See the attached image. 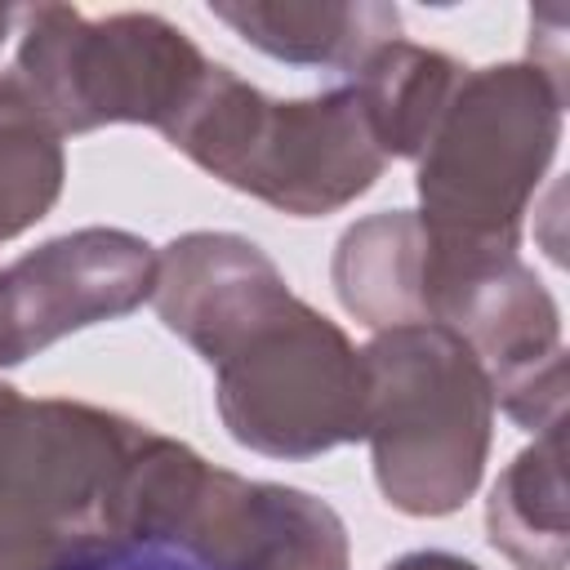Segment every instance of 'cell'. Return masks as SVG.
Returning a JSON list of instances; mask_svg holds the SVG:
<instances>
[{"mask_svg": "<svg viewBox=\"0 0 570 570\" xmlns=\"http://www.w3.org/2000/svg\"><path fill=\"white\" fill-rule=\"evenodd\" d=\"M156 263L160 254L120 227H80L9 263L4 272L27 352L142 307L156 294Z\"/></svg>", "mask_w": 570, "mask_h": 570, "instance_id": "8", "label": "cell"}, {"mask_svg": "<svg viewBox=\"0 0 570 570\" xmlns=\"http://www.w3.org/2000/svg\"><path fill=\"white\" fill-rule=\"evenodd\" d=\"M387 570H476V566L454 557V552H410V557H401Z\"/></svg>", "mask_w": 570, "mask_h": 570, "instance_id": "15", "label": "cell"}, {"mask_svg": "<svg viewBox=\"0 0 570 570\" xmlns=\"http://www.w3.org/2000/svg\"><path fill=\"white\" fill-rule=\"evenodd\" d=\"M156 312L218 370L227 432L272 459L365 436V361L245 236L191 232L156 263Z\"/></svg>", "mask_w": 570, "mask_h": 570, "instance_id": "1", "label": "cell"}, {"mask_svg": "<svg viewBox=\"0 0 570 570\" xmlns=\"http://www.w3.org/2000/svg\"><path fill=\"white\" fill-rule=\"evenodd\" d=\"M80 570H209L196 557L169 543H134V539H102Z\"/></svg>", "mask_w": 570, "mask_h": 570, "instance_id": "13", "label": "cell"}, {"mask_svg": "<svg viewBox=\"0 0 570 570\" xmlns=\"http://www.w3.org/2000/svg\"><path fill=\"white\" fill-rule=\"evenodd\" d=\"M9 22H13V13H9V9H0V40H4V31H9Z\"/></svg>", "mask_w": 570, "mask_h": 570, "instance_id": "16", "label": "cell"}, {"mask_svg": "<svg viewBox=\"0 0 570 570\" xmlns=\"http://www.w3.org/2000/svg\"><path fill=\"white\" fill-rule=\"evenodd\" d=\"M365 361V441L392 508L445 517L481 481L494 392L476 352L445 325L379 330Z\"/></svg>", "mask_w": 570, "mask_h": 570, "instance_id": "3", "label": "cell"}, {"mask_svg": "<svg viewBox=\"0 0 570 570\" xmlns=\"http://www.w3.org/2000/svg\"><path fill=\"white\" fill-rule=\"evenodd\" d=\"M142 428L0 383V570H80L111 534V494Z\"/></svg>", "mask_w": 570, "mask_h": 570, "instance_id": "5", "label": "cell"}, {"mask_svg": "<svg viewBox=\"0 0 570 570\" xmlns=\"http://www.w3.org/2000/svg\"><path fill=\"white\" fill-rule=\"evenodd\" d=\"M160 543L209 570H347V530L321 499L245 481L205 459L187 476Z\"/></svg>", "mask_w": 570, "mask_h": 570, "instance_id": "7", "label": "cell"}, {"mask_svg": "<svg viewBox=\"0 0 570 570\" xmlns=\"http://www.w3.org/2000/svg\"><path fill=\"white\" fill-rule=\"evenodd\" d=\"M62 134L18 76L0 71V240L40 223L62 191Z\"/></svg>", "mask_w": 570, "mask_h": 570, "instance_id": "12", "label": "cell"}, {"mask_svg": "<svg viewBox=\"0 0 570 570\" xmlns=\"http://www.w3.org/2000/svg\"><path fill=\"white\" fill-rule=\"evenodd\" d=\"M22 18L18 80L58 134L116 120L165 129L209 71V58L156 13L85 18L67 4H36Z\"/></svg>", "mask_w": 570, "mask_h": 570, "instance_id": "6", "label": "cell"}, {"mask_svg": "<svg viewBox=\"0 0 570 570\" xmlns=\"http://www.w3.org/2000/svg\"><path fill=\"white\" fill-rule=\"evenodd\" d=\"M160 134L227 187L294 218L343 209L387 165L352 85L276 102L218 62Z\"/></svg>", "mask_w": 570, "mask_h": 570, "instance_id": "2", "label": "cell"}, {"mask_svg": "<svg viewBox=\"0 0 570 570\" xmlns=\"http://www.w3.org/2000/svg\"><path fill=\"white\" fill-rule=\"evenodd\" d=\"M209 13L272 58L343 71H356L370 49L396 40L401 22L392 4H209Z\"/></svg>", "mask_w": 570, "mask_h": 570, "instance_id": "10", "label": "cell"}, {"mask_svg": "<svg viewBox=\"0 0 570 570\" xmlns=\"http://www.w3.org/2000/svg\"><path fill=\"white\" fill-rule=\"evenodd\" d=\"M468 67L454 58L410 45V40H383L361 58L352 71V89L370 116V129L379 138L383 156H419L450 107L459 80Z\"/></svg>", "mask_w": 570, "mask_h": 570, "instance_id": "9", "label": "cell"}, {"mask_svg": "<svg viewBox=\"0 0 570 570\" xmlns=\"http://www.w3.org/2000/svg\"><path fill=\"white\" fill-rule=\"evenodd\" d=\"M490 543L517 570L566 566V485H561V428L543 432L512 459L485 508Z\"/></svg>", "mask_w": 570, "mask_h": 570, "instance_id": "11", "label": "cell"}, {"mask_svg": "<svg viewBox=\"0 0 570 570\" xmlns=\"http://www.w3.org/2000/svg\"><path fill=\"white\" fill-rule=\"evenodd\" d=\"M561 107L566 80L543 62L463 71L419 151V218L450 240L517 254L521 214L561 138Z\"/></svg>", "mask_w": 570, "mask_h": 570, "instance_id": "4", "label": "cell"}, {"mask_svg": "<svg viewBox=\"0 0 570 570\" xmlns=\"http://www.w3.org/2000/svg\"><path fill=\"white\" fill-rule=\"evenodd\" d=\"M27 352L22 343V330H18V312H13V289H9V272L0 267V370L4 365H18Z\"/></svg>", "mask_w": 570, "mask_h": 570, "instance_id": "14", "label": "cell"}]
</instances>
